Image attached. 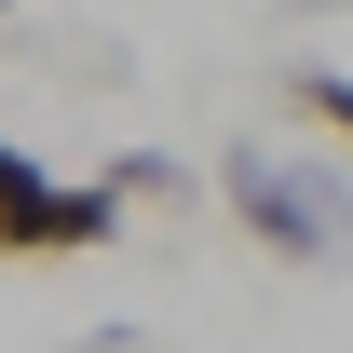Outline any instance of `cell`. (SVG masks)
<instances>
[{
    "label": "cell",
    "instance_id": "1",
    "mask_svg": "<svg viewBox=\"0 0 353 353\" xmlns=\"http://www.w3.org/2000/svg\"><path fill=\"white\" fill-rule=\"evenodd\" d=\"M218 190H231V218H245V245H272V259H340L353 245V190L326 163H299V150H272V136L231 150Z\"/></svg>",
    "mask_w": 353,
    "mask_h": 353
},
{
    "label": "cell",
    "instance_id": "4",
    "mask_svg": "<svg viewBox=\"0 0 353 353\" xmlns=\"http://www.w3.org/2000/svg\"><path fill=\"white\" fill-rule=\"evenodd\" d=\"M0 14H14V0H0Z\"/></svg>",
    "mask_w": 353,
    "mask_h": 353
},
{
    "label": "cell",
    "instance_id": "2",
    "mask_svg": "<svg viewBox=\"0 0 353 353\" xmlns=\"http://www.w3.org/2000/svg\"><path fill=\"white\" fill-rule=\"evenodd\" d=\"M123 176H41L14 136H0V259H95L123 231Z\"/></svg>",
    "mask_w": 353,
    "mask_h": 353
},
{
    "label": "cell",
    "instance_id": "3",
    "mask_svg": "<svg viewBox=\"0 0 353 353\" xmlns=\"http://www.w3.org/2000/svg\"><path fill=\"white\" fill-rule=\"evenodd\" d=\"M285 109H299L312 136H353V68H299V82H285Z\"/></svg>",
    "mask_w": 353,
    "mask_h": 353
}]
</instances>
